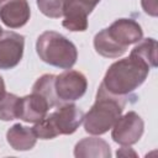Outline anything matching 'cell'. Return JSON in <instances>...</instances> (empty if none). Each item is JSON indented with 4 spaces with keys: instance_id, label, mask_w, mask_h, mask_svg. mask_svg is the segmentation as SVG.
Listing matches in <instances>:
<instances>
[{
    "instance_id": "6da1fadb",
    "label": "cell",
    "mask_w": 158,
    "mask_h": 158,
    "mask_svg": "<svg viewBox=\"0 0 158 158\" xmlns=\"http://www.w3.org/2000/svg\"><path fill=\"white\" fill-rule=\"evenodd\" d=\"M142 37L143 31L137 21L118 19L95 35L94 48L105 58H118L126 53L128 46L139 42Z\"/></svg>"
},
{
    "instance_id": "7a4b0ae2",
    "label": "cell",
    "mask_w": 158,
    "mask_h": 158,
    "mask_svg": "<svg viewBox=\"0 0 158 158\" xmlns=\"http://www.w3.org/2000/svg\"><path fill=\"white\" fill-rule=\"evenodd\" d=\"M149 69L144 62L130 54L109 67L101 84L114 95L127 96L144 83Z\"/></svg>"
},
{
    "instance_id": "3957f363",
    "label": "cell",
    "mask_w": 158,
    "mask_h": 158,
    "mask_svg": "<svg viewBox=\"0 0 158 158\" xmlns=\"http://www.w3.org/2000/svg\"><path fill=\"white\" fill-rule=\"evenodd\" d=\"M126 99L127 96H118L109 93L102 84H100L95 102L86 115H84L83 123L85 132L100 136L111 130L114 123L123 112L127 102Z\"/></svg>"
},
{
    "instance_id": "277c9868",
    "label": "cell",
    "mask_w": 158,
    "mask_h": 158,
    "mask_svg": "<svg viewBox=\"0 0 158 158\" xmlns=\"http://www.w3.org/2000/svg\"><path fill=\"white\" fill-rule=\"evenodd\" d=\"M36 51L41 60L60 69H70L78 59L75 44L56 31L42 32L36 41Z\"/></svg>"
},
{
    "instance_id": "5b68a950",
    "label": "cell",
    "mask_w": 158,
    "mask_h": 158,
    "mask_svg": "<svg viewBox=\"0 0 158 158\" xmlns=\"http://www.w3.org/2000/svg\"><path fill=\"white\" fill-rule=\"evenodd\" d=\"M84 112L73 102H67L57 107L43 120L35 123L33 132L37 138L52 139L60 135H72L81 125Z\"/></svg>"
},
{
    "instance_id": "8992f818",
    "label": "cell",
    "mask_w": 158,
    "mask_h": 158,
    "mask_svg": "<svg viewBox=\"0 0 158 158\" xmlns=\"http://www.w3.org/2000/svg\"><path fill=\"white\" fill-rule=\"evenodd\" d=\"M86 77L79 70L67 69L54 78V93L60 104L79 100L86 91Z\"/></svg>"
},
{
    "instance_id": "52a82bcc",
    "label": "cell",
    "mask_w": 158,
    "mask_h": 158,
    "mask_svg": "<svg viewBox=\"0 0 158 158\" xmlns=\"http://www.w3.org/2000/svg\"><path fill=\"white\" fill-rule=\"evenodd\" d=\"M143 131L144 122L142 117L135 111H128L123 116H120L114 123L111 138L121 146H131L141 139Z\"/></svg>"
},
{
    "instance_id": "ba28073f",
    "label": "cell",
    "mask_w": 158,
    "mask_h": 158,
    "mask_svg": "<svg viewBox=\"0 0 158 158\" xmlns=\"http://www.w3.org/2000/svg\"><path fill=\"white\" fill-rule=\"evenodd\" d=\"M25 37L14 31H4L0 37V69L16 67L23 56Z\"/></svg>"
},
{
    "instance_id": "9c48e42d",
    "label": "cell",
    "mask_w": 158,
    "mask_h": 158,
    "mask_svg": "<svg viewBox=\"0 0 158 158\" xmlns=\"http://www.w3.org/2000/svg\"><path fill=\"white\" fill-rule=\"evenodd\" d=\"M31 16L27 0H0V20L9 28L25 26Z\"/></svg>"
},
{
    "instance_id": "30bf717a",
    "label": "cell",
    "mask_w": 158,
    "mask_h": 158,
    "mask_svg": "<svg viewBox=\"0 0 158 158\" xmlns=\"http://www.w3.org/2000/svg\"><path fill=\"white\" fill-rule=\"evenodd\" d=\"M49 109L51 106L47 99L43 95L32 91L31 94L20 98L19 118L25 122L36 123L47 116Z\"/></svg>"
},
{
    "instance_id": "8fae6325",
    "label": "cell",
    "mask_w": 158,
    "mask_h": 158,
    "mask_svg": "<svg viewBox=\"0 0 158 158\" xmlns=\"http://www.w3.org/2000/svg\"><path fill=\"white\" fill-rule=\"evenodd\" d=\"M77 158H110L111 148L109 143L99 137H86L80 139L74 147Z\"/></svg>"
},
{
    "instance_id": "7c38bea8",
    "label": "cell",
    "mask_w": 158,
    "mask_h": 158,
    "mask_svg": "<svg viewBox=\"0 0 158 158\" xmlns=\"http://www.w3.org/2000/svg\"><path fill=\"white\" fill-rule=\"evenodd\" d=\"M6 141L15 151H30L37 142V136L32 127L21 123L12 125L6 132Z\"/></svg>"
},
{
    "instance_id": "4fadbf2b",
    "label": "cell",
    "mask_w": 158,
    "mask_h": 158,
    "mask_svg": "<svg viewBox=\"0 0 158 158\" xmlns=\"http://www.w3.org/2000/svg\"><path fill=\"white\" fill-rule=\"evenodd\" d=\"M130 54L144 62L149 68H156L157 67V41L151 37L141 40L132 48Z\"/></svg>"
},
{
    "instance_id": "5bb4252c",
    "label": "cell",
    "mask_w": 158,
    "mask_h": 158,
    "mask_svg": "<svg viewBox=\"0 0 158 158\" xmlns=\"http://www.w3.org/2000/svg\"><path fill=\"white\" fill-rule=\"evenodd\" d=\"M54 78H56L54 74H43L35 81L32 86V91L38 93L47 99L51 109L63 105L60 104V101L58 100L54 93Z\"/></svg>"
},
{
    "instance_id": "9a60e30c",
    "label": "cell",
    "mask_w": 158,
    "mask_h": 158,
    "mask_svg": "<svg viewBox=\"0 0 158 158\" xmlns=\"http://www.w3.org/2000/svg\"><path fill=\"white\" fill-rule=\"evenodd\" d=\"M19 106L20 98L15 94L6 93L0 99V120L12 121L15 118H19Z\"/></svg>"
},
{
    "instance_id": "2e32d148",
    "label": "cell",
    "mask_w": 158,
    "mask_h": 158,
    "mask_svg": "<svg viewBox=\"0 0 158 158\" xmlns=\"http://www.w3.org/2000/svg\"><path fill=\"white\" fill-rule=\"evenodd\" d=\"M64 2L65 0H37V6L44 16L59 19L63 17Z\"/></svg>"
},
{
    "instance_id": "e0dca14e",
    "label": "cell",
    "mask_w": 158,
    "mask_h": 158,
    "mask_svg": "<svg viewBox=\"0 0 158 158\" xmlns=\"http://www.w3.org/2000/svg\"><path fill=\"white\" fill-rule=\"evenodd\" d=\"M141 5L143 11L149 15L156 17L158 15V5H157V0H141Z\"/></svg>"
},
{
    "instance_id": "ac0fdd59",
    "label": "cell",
    "mask_w": 158,
    "mask_h": 158,
    "mask_svg": "<svg viewBox=\"0 0 158 158\" xmlns=\"http://www.w3.org/2000/svg\"><path fill=\"white\" fill-rule=\"evenodd\" d=\"M69 1L75 4V5H78V6H80V7H83L89 15L95 9V6L100 2V0H69Z\"/></svg>"
},
{
    "instance_id": "d6986e66",
    "label": "cell",
    "mask_w": 158,
    "mask_h": 158,
    "mask_svg": "<svg viewBox=\"0 0 158 158\" xmlns=\"http://www.w3.org/2000/svg\"><path fill=\"white\" fill-rule=\"evenodd\" d=\"M117 157H137V153L128 146H122L120 149H117Z\"/></svg>"
},
{
    "instance_id": "ffe728a7",
    "label": "cell",
    "mask_w": 158,
    "mask_h": 158,
    "mask_svg": "<svg viewBox=\"0 0 158 158\" xmlns=\"http://www.w3.org/2000/svg\"><path fill=\"white\" fill-rule=\"evenodd\" d=\"M6 94V90H5V83H4V79L0 75V99Z\"/></svg>"
},
{
    "instance_id": "44dd1931",
    "label": "cell",
    "mask_w": 158,
    "mask_h": 158,
    "mask_svg": "<svg viewBox=\"0 0 158 158\" xmlns=\"http://www.w3.org/2000/svg\"><path fill=\"white\" fill-rule=\"evenodd\" d=\"M2 33H4V30H2V27H1V26H0V37H1V36H2Z\"/></svg>"
}]
</instances>
